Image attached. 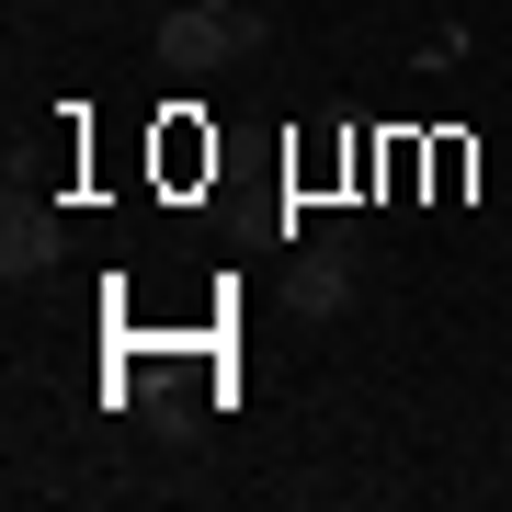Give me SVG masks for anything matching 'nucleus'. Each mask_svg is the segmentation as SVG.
<instances>
[{"instance_id": "1", "label": "nucleus", "mask_w": 512, "mask_h": 512, "mask_svg": "<svg viewBox=\"0 0 512 512\" xmlns=\"http://www.w3.org/2000/svg\"><path fill=\"white\" fill-rule=\"evenodd\" d=\"M262 35H274L262 12H205V0H183V12L160 23V57H171V80H217L239 57H262Z\"/></svg>"}, {"instance_id": "2", "label": "nucleus", "mask_w": 512, "mask_h": 512, "mask_svg": "<svg viewBox=\"0 0 512 512\" xmlns=\"http://www.w3.org/2000/svg\"><path fill=\"white\" fill-rule=\"evenodd\" d=\"M353 296H365V228H319L308 251H296V319H342Z\"/></svg>"}, {"instance_id": "3", "label": "nucleus", "mask_w": 512, "mask_h": 512, "mask_svg": "<svg viewBox=\"0 0 512 512\" xmlns=\"http://www.w3.org/2000/svg\"><path fill=\"white\" fill-rule=\"evenodd\" d=\"M46 262H57V205L12 194V217H0V274H12V285H35Z\"/></svg>"}, {"instance_id": "4", "label": "nucleus", "mask_w": 512, "mask_h": 512, "mask_svg": "<svg viewBox=\"0 0 512 512\" xmlns=\"http://www.w3.org/2000/svg\"><path fill=\"white\" fill-rule=\"evenodd\" d=\"M205 12H251V0H205Z\"/></svg>"}]
</instances>
